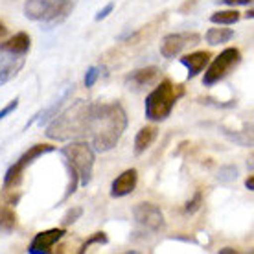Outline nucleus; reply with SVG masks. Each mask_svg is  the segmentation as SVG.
<instances>
[{
  "instance_id": "obj_1",
  "label": "nucleus",
  "mask_w": 254,
  "mask_h": 254,
  "mask_svg": "<svg viewBox=\"0 0 254 254\" xmlns=\"http://www.w3.org/2000/svg\"><path fill=\"white\" fill-rule=\"evenodd\" d=\"M127 129V113L122 103H92L87 136L98 153H107L118 144Z\"/></svg>"
},
{
  "instance_id": "obj_2",
  "label": "nucleus",
  "mask_w": 254,
  "mask_h": 254,
  "mask_svg": "<svg viewBox=\"0 0 254 254\" xmlns=\"http://www.w3.org/2000/svg\"><path fill=\"white\" fill-rule=\"evenodd\" d=\"M90 105L85 100H76L70 107L61 111L54 120L46 124V136L50 140H76L87 136L90 118Z\"/></svg>"
},
{
  "instance_id": "obj_3",
  "label": "nucleus",
  "mask_w": 254,
  "mask_h": 254,
  "mask_svg": "<svg viewBox=\"0 0 254 254\" xmlns=\"http://www.w3.org/2000/svg\"><path fill=\"white\" fill-rule=\"evenodd\" d=\"M185 96V87L183 85H175L170 79L160 81L155 90H151L146 98V118L151 122H164L168 116L172 115L173 107L177 102Z\"/></svg>"
},
{
  "instance_id": "obj_4",
  "label": "nucleus",
  "mask_w": 254,
  "mask_h": 254,
  "mask_svg": "<svg viewBox=\"0 0 254 254\" xmlns=\"http://www.w3.org/2000/svg\"><path fill=\"white\" fill-rule=\"evenodd\" d=\"M72 9H74L72 0H26L24 2L26 19L45 24L46 30H52L64 22Z\"/></svg>"
},
{
  "instance_id": "obj_5",
  "label": "nucleus",
  "mask_w": 254,
  "mask_h": 254,
  "mask_svg": "<svg viewBox=\"0 0 254 254\" xmlns=\"http://www.w3.org/2000/svg\"><path fill=\"white\" fill-rule=\"evenodd\" d=\"M64 160H68L74 166V170L79 175V185L87 186L92 179L94 172V162H96V151L92 149L89 142L83 140H72L68 146H63L59 149Z\"/></svg>"
},
{
  "instance_id": "obj_6",
  "label": "nucleus",
  "mask_w": 254,
  "mask_h": 254,
  "mask_svg": "<svg viewBox=\"0 0 254 254\" xmlns=\"http://www.w3.org/2000/svg\"><path fill=\"white\" fill-rule=\"evenodd\" d=\"M54 151H56V146H50V144H35V146H32L26 153H22L19 157V160L7 168L6 175H4V190H15V188H19L20 183H22V177H24L26 168L30 164H33L39 157Z\"/></svg>"
},
{
  "instance_id": "obj_7",
  "label": "nucleus",
  "mask_w": 254,
  "mask_h": 254,
  "mask_svg": "<svg viewBox=\"0 0 254 254\" xmlns=\"http://www.w3.org/2000/svg\"><path fill=\"white\" fill-rule=\"evenodd\" d=\"M240 63H242V52L238 48H225L212 63H208V68H206L203 77V85L204 87H212V85L219 83Z\"/></svg>"
},
{
  "instance_id": "obj_8",
  "label": "nucleus",
  "mask_w": 254,
  "mask_h": 254,
  "mask_svg": "<svg viewBox=\"0 0 254 254\" xmlns=\"http://www.w3.org/2000/svg\"><path fill=\"white\" fill-rule=\"evenodd\" d=\"M199 41H201L199 33H170V35H166L160 41V54L166 59H175L177 56H181V52L185 50V48L197 45Z\"/></svg>"
},
{
  "instance_id": "obj_9",
  "label": "nucleus",
  "mask_w": 254,
  "mask_h": 254,
  "mask_svg": "<svg viewBox=\"0 0 254 254\" xmlns=\"http://www.w3.org/2000/svg\"><path fill=\"white\" fill-rule=\"evenodd\" d=\"M133 217L140 227L151 230V232H160L166 227L162 210L153 203H138L133 208Z\"/></svg>"
},
{
  "instance_id": "obj_10",
  "label": "nucleus",
  "mask_w": 254,
  "mask_h": 254,
  "mask_svg": "<svg viewBox=\"0 0 254 254\" xmlns=\"http://www.w3.org/2000/svg\"><path fill=\"white\" fill-rule=\"evenodd\" d=\"M66 234L64 229H50L45 230V232H39L35 234V238L32 240L30 247H28V253L30 254H48L52 251V247Z\"/></svg>"
},
{
  "instance_id": "obj_11",
  "label": "nucleus",
  "mask_w": 254,
  "mask_h": 254,
  "mask_svg": "<svg viewBox=\"0 0 254 254\" xmlns=\"http://www.w3.org/2000/svg\"><path fill=\"white\" fill-rule=\"evenodd\" d=\"M24 63V56H15V54L0 52V87L9 83L13 77H17V74L22 70Z\"/></svg>"
},
{
  "instance_id": "obj_12",
  "label": "nucleus",
  "mask_w": 254,
  "mask_h": 254,
  "mask_svg": "<svg viewBox=\"0 0 254 254\" xmlns=\"http://www.w3.org/2000/svg\"><path fill=\"white\" fill-rule=\"evenodd\" d=\"M136 185H138V172H136L134 168H129V170L120 173V175L113 181V185H111V197L120 199V197L129 195V193L134 191Z\"/></svg>"
},
{
  "instance_id": "obj_13",
  "label": "nucleus",
  "mask_w": 254,
  "mask_h": 254,
  "mask_svg": "<svg viewBox=\"0 0 254 254\" xmlns=\"http://www.w3.org/2000/svg\"><path fill=\"white\" fill-rule=\"evenodd\" d=\"M159 76H160V70L157 66L138 68L126 77V87L131 90H142L147 85H153V83L159 79Z\"/></svg>"
},
{
  "instance_id": "obj_14",
  "label": "nucleus",
  "mask_w": 254,
  "mask_h": 254,
  "mask_svg": "<svg viewBox=\"0 0 254 254\" xmlns=\"http://www.w3.org/2000/svg\"><path fill=\"white\" fill-rule=\"evenodd\" d=\"M210 58H212L210 52H193V54H188L185 58H181L179 61L188 70V79H193V77L199 76L208 66Z\"/></svg>"
},
{
  "instance_id": "obj_15",
  "label": "nucleus",
  "mask_w": 254,
  "mask_h": 254,
  "mask_svg": "<svg viewBox=\"0 0 254 254\" xmlns=\"http://www.w3.org/2000/svg\"><path fill=\"white\" fill-rule=\"evenodd\" d=\"M72 92H74V85L72 87H68V89L64 90L63 94L59 96V100H56V102L52 103L50 107H46V109H43V111H39V116H37V126L39 127H43V126H46L50 120H54L56 116L63 111V107L68 103V100H70V96H72Z\"/></svg>"
},
{
  "instance_id": "obj_16",
  "label": "nucleus",
  "mask_w": 254,
  "mask_h": 254,
  "mask_svg": "<svg viewBox=\"0 0 254 254\" xmlns=\"http://www.w3.org/2000/svg\"><path fill=\"white\" fill-rule=\"evenodd\" d=\"M30 46H32L30 35L26 32H19L7 41L0 43V52H7V54H15V56H26L30 52Z\"/></svg>"
},
{
  "instance_id": "obj_17",
  "label": "nucleus",
  "mask_w": 254,
  "mask_h": 254,
  "mask_svg": "<svg viewBox=\"0 0 254 254\" xmlns=\"http://www.w3.org/2000/svg\"><path fill=\"white\" fill-rule=\"evenodd\" d=\"M159 136V129L155 126H144L134 136V155H142L153 146V142Z\"/></svg>"
},
{
  "instance_id": "obj_18",
  "label": "nucleus",
  "mask_w": 254,
  "mask_h": 254,
  "mask_svg": "<svg viewBox=\"0 0 254 254\" xmlns=\"http://www.w3.org/2000/svg\"><path fill=\"white\" fill-rule=\"evenodd\" d=\"M230 39H234V30H230V28H210L208 32L204 33V41L210 46L225 45Z\"/></svg>"
},
{
  "instance_id": "obj_19",
  "label": "nucleus",
  "mask_w": 254,
  "mask_h": 254,
  "mask_svg": "<svg viewBox=\"0 0 254 254\" xmlns=\"http://www.w3.org/2000/svg\"><path fill=\"white\" fill-rule=\"evenodd\" d=\"M15 223H17V216L13 208L6 206V204H0V238L9 236L15 229Z\"/></svg>"
},
{
  "instance_id": "obj_20",
  "label": "nucleus",
  "mask_w": 254,
  "mask_h": 254,
  "mask_svg": "<svg viewBox=\"0 0 254 254\" xmlns=\"http://www.w3.org/2000/svg\"><path fill=\"white\" fill-rule=\"evenodd\" d=\"M240 19H242V15L236 11V9H225V11L214 13V15L210 17V22H212V24L230 26V24H236Z\"/></svg>"
},
{
  "instance_id": "obj_21",
  "label": "nucleus",
  "mask_w": 254,
  "mask_h": 254,
  "mask_svg": "<svg viewBox=\"0 0 254 254\" xmlns=\"http://www.w3.org/2000/svg\"><path fill=\"white\" fill-rule=\"evenodd\" d=\"M221 129V133L227 136V138L230 140V142H234V144H238V146H243V147H251L253 146V134L251 133H245V134H240V133H232L230 129H227V127H219Z\"/></svg>"
},
{
  "instance_id": "obj_22",
  "label": "nucleus",
  "mask_w": 254,
  "mask_h": 254,
  "mask_svg": "<svg viewBox=\"0 0 254 254\" xmlns=\"http://www.w3.org/2000/svg\"><path fill=\"white\" fill-rule=\"evenodd\" d=\"M216 179L221 183V185H230V183H234L236 179H238V168L232 164L223 166V168H219Z\"/></svg>"
},
{
  "instance_id": "obj_23",
  "label": "nucleus",
  "mask_w": 254,
  "mask_h": 254,
  "mask_svg": "<svg viewBox=\"0 0 254 254\" xmlns=\"http://www.w3.org/2000/svg\"><path fill=\"white\" fill-rule=\"evenodd\" d=\"M107 243H109V238H107V234H105V232H94V234L90 236L87 242H83V245L79 247V251H77V253L83 254V253H87L92 245H107Z\"/></svg>"
},
{
  "instance_id": "obj_24",
  "label": "nucleus",
  "mask_w": 254,
  "mask_h": 254,
  "mask_svg": "<svg viewBox=\"0 0 254 254\" xmlns=\"http://www.w3.org/2000/svg\"><path fill=\"white\" fill-rule=\"evenodd\" d=\"M83 216V208L81 206H72V208L66 210V214L61 219V225L63 227H68V225H74V223Z\"/></svg>"
},
{
  "instance_id": "obj_25",
  "label": "nucleus",
  "mask_w": 254,
  "mask_h": 254,
  "mask_svg": "<svg viewBox=\"0 0 254 254\" xmlns=\"http://www.w3.org/2000/svg\"><path fill=\"white\" fill-rule=\"evenodd\" d=\"M102 66H90L89 70H87V74H85V79H83V83H85V87L87 89H90V87H94V83L98 81V77L102 76Z\"/></svg>"
},
{
  "instance_id": "obj_26",
  "label": "nucleus",
  "mask_w": 254,
  "mask_h": 254,
  "mask_svg": "<svg viewBox=\"0 0 254 254\" xmlns=\"http://www.w3.org/2000/svg\"><path fill=\"white\" fill-rule=\"evenodd\" d=\"M201 204H203V193H201V191H195V195L191 197L185 206L186 214H195L197 210L201 208Z\"/></svg>"
},
{
  "instance_id": "obj_27",
  "label": "nucleus",
  "mask_w": 254,
  "mask_h": 254,
  "mask_svg": "<svg viewBox=\"0 0 254 254\" xmlns=\"http://www.w3.org/2000/svg\"><path fill=\"white\" fill-rule=\"evenodd\" d=\"M17 107H19V98H13V102H9L4 109H0V122L4 120L6 116H9L13 113V111H17Z\"/></svg>"
},
{
  "instance_id": "obj_28",
  "label": "nucleus",
  "mask_w": 254,
  "mask_h": 254,
  "mask_svg": "<svg viewBox=\"0 0 254 254\" xmlns=\"http://www.w3.org/2000/svg\"><path fill=\"white\" fill-rule=\"evenodd\" d=\"M113 9H115V2H109V4L105 7H103V9H100V11L96 13V15H94V20H96V22H100V20L107 19L109 15L113 13Z\"/></svg>"
},
{
  "instance_id": "obj_29",
  "label": "nucleus",
  "mask_w": 254,
  "mask_h": 254,
  "mask_svg": "<svg viewBox=\"0 0 254 254\" xmlns=\"http://www.w3.org/2000/svg\"><path fill=\"white\" fill-rule=\"evenodd\" d=\"M221 4H225V6H251L253 4V0H219Z\"/></svg>"
},
{
  "instance_id": "obj_30",
  "label": "nucleus",
  "mask_w": 254,
  "mask_h": 254,
  "mask_svg": "<svg viewBox=\"0 0 254 254\" xmlns=\"http://www.w3.org/2000/svg\"><path fill=\"white\" fill-rule=\"evenodd\" d=\"M245 188H247L249 191H254V177L253 175H249V177L245 179Z\"/></svg>"
},
{
  "instance_id": "obj_31",
  "label": "nucleus",
  "mask_w": 254,
  "mask_h": 254,
  "mask_svg": "<svg viewBox=\"0 0 254 254\" xmlns=\"http://www.w3.org/2000/svg\"><path fill=\"white\" fill-rule=\"evenodd\" d=\"M236 251L232 247H225V249H219V254H234Z\"/></svg>"
},
{
  "instance_id": "obj_32",
  "label": "nucleus",
  "mask_w": 254,
  "mask_h": 254,
  "mask_svg": "<svg viewBox=\"0 0 254 254\" xmlns=\"http://www.w3.org/2000/svg\"><path fill=\"white\" fill-rule=\"evenodd\" d=\"M253 17H254V11L253 9H249V11L245 13V19H253Z\"/></svg>"
},
{
  "instance_id": "obj_33",
  "label": "nucleus",
  "mask_w": 254,
  "mask_h": 254,
  "mask_svg": "<svg viewBox=\"0 0 254 254\" xmlns=\"http://www.w3.org/2000/svg\"><path fill=\"white\" fill-rule=\"evenodd\" d=\"M4 33H6V28H4V24H2V22H0V37H2V35H4Z\"/></svg>"
}]
</instances>
